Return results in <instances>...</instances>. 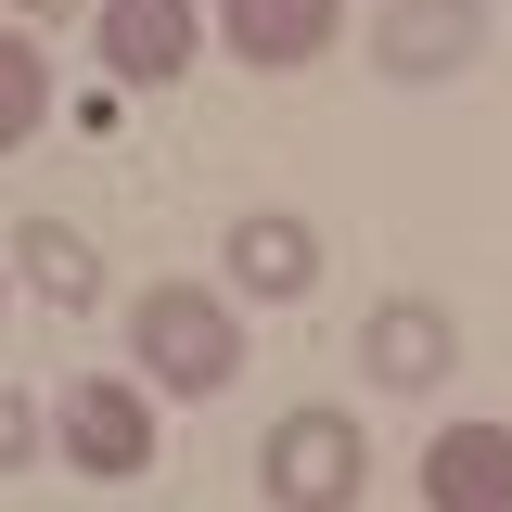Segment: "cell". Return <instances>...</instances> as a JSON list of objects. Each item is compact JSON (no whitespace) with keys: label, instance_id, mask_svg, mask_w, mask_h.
<instances>
[{"label":"cell","instance_id":"cell-1","mask_svg":"<svg viewBox=\"0 0 512 512\" xmlns=\"http://www.w3.org/2000/svg\"><path fill=\"white\" fill-rule=\"evenodd\" d=\"M128 359H141V384L154 397H231V372H244V308L218 295V282H141L128 295Z\"/></svg>","mask_w":512,"mask_h":512},{"label":"cell","instance_id":"cell-2","mask_svg":"<svg viewBox=\"0 0 512 512\" xmlns=\"http://www.w3.org/2000/svg\"><path fill=\"white\" fill-rule=\"evenodd\" d=\"M256 500L269 512H359L372 500V436H359V410H333V397L269 410V436H256Z\"/></svg>","mask_w":512,"mask_h":512},{"label":"cell","instance_id":"cell-3","mask_svg":"<svg viewBox=\"0 0 512 512\" xmlns=\"http://www.w3.org/2000/svg\"><path fill=\"white\" fill-rule=\"evenodd\" d=\"M52 461L90 474V487H128V474L154 461V384L141 372H77L52 397Z\"/></svg>","mask_w":512,"mask_h":512},{"label":"cell","instance_id":"cell-4","mask_svg":"<svg viewBox=\"0 0 512 512\" xmlns=\"http://www.w3.org/2000/svg\"><path fill=\"white\" fill-rule=\"evenodd\" d=\"M90 52L116 90H180L205 52V0H90Z\"/></svg>","mask_w":512,"mask_h":512},{"label":"cell","instance_id":"cell-5","mask_svg":"<svg viewBox=\"0 0 512 512\" xmlns=\"http://www.w3.org/2000/svg\"><path fill=\"white\" fill-rule=\"evenodd\" d=\"M474 52H487V0H384L372 13V77H397V90H436Z\"/></svg>","mask_w":512,"mask_h":512},{"label":"cell","instance_id":"cell-6","mask_svg":"<svg viewBox=\"0 0 512 512\" xmlns=\"http://www.w3.org/2000/svg\"><path fill=\"white\" fill-rule=\"evenodd\" d=\"M448 359H461V320H448L436 295H384V308H359V372H372L384 397H436Z\"/></svg>","mask_w":512,"mask_h":512},{"label":"cell","instance_id":"cell-7","mask_svg":"<svg viewBox=\"0 0 512 512\" xmlns=\"http://www.w3.org/2000/svg\"><path fill=\"white\" fill-rule=\"evenodd\" d=\"M218 256H231V295H256V308H308L320 295V231L295 205H244L218 231Z\"/></svg>","mask_w":512,"mask_h":512},{"label":"cell","instance_id":"cell-8","mask_svg":"<svg viewBox=\"0 0 512 512\" xmlns=\"http://www.w3.org/2000/svg\"><path fill=\"white\" fill-rule=\"evenodd\" d=\"M423 512H512V423H436L423 436Z\"/></svg>","mask_w":512,"mask_h":512},{"label":"cell","instance_id":"cell-9","mask_svg":"<svg viewBox=\"0 0 512 512\" xmlns=\"http://www.w3.org/2000/svg\"><path fill=\"white\" fill-rule=\"evenodd\" d=\"M218 39L256 64V77H295L346 39V0H218Z\"/></svg>","mask_w":512,"mask_h":512},{"label":"cell","instance_id":"cell-10","mask_svg":"<svg viewBox=\"0 0 512 512\" xmlns=\"http://www.w3.org/2000/svg\"><path fill=\"white\" fill-rule=\"evenodd\" d=\"M0 256L26 269V295H39V308H52V320H90V308H103V256L77 244L64 218H26V231H13V244H0Z\"/></svg>","mask_w":512,"mask_h":512},{"label":"cell","instance_id":"cell-11","mask_svg":"<svg viewBox=\"0 0 512 512\" xmlns=\"http://www.w3.org/2000/svg\"><path fill=\"white\" fill-rule=\"evenodd\" d=\"M39 128H52V52L26 26H0V154H26Z\"/></svg>","mask_w":512,"mask_h":512},{"label":"cell","instance_id":"cell-12","mask_svg":"<svg viewBox=\"0 0 512 512\" xmlns=\"http://www.w3.org/2000/svg\"><path fill=\"white\" fill-rule=\"evenodd\" d=\"M26 461H52V410L26 384H0V474H26Z\"/></svg>","mask_w":512,"mask_h":512},{"label":"cell","instance_id":"cell-13","mask_svg":"<svg viewBox=\"0 0 512 512\" xmlns=\"http://www.w3.org/2000/svg\"><path fill=\"white\" fill-rule=\"evenodd\" d=\"M39 13H52V26H64V13H90V0H13V26H39Z\"/></svg>","mask_w":512,"mask_h":512},{"label":"cell","instance_id":"cell-14","mask_svg":"<svg viewBox=\"0 0 512 512\" xmlns=\"http://www.w3.org/2000/svg\"><path fill=\"white\" fill-rule=\"evenodd\" d=\"M0 295H13V256H0Z\"/></svg>","mask_w":512,"mask_h":512}]
</instances>
